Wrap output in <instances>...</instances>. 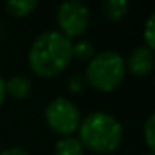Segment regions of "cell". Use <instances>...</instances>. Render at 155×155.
Wrapping results in <instances>:
<instances>
[{
	"label": "cell",
	"mask_w": 155,
	"mask_h": 155,
	"mask_svg": "<svg viewBox=\"0 0 155 155\" xmlns=\"http://www.w3.org/2000/svg\"><path fill=\"white\" fill-rule=\"evenodd\" d=\"M74 42L58 30H47L40 34L30 45L28 64L38 77H55L60 74L74 57Z\"/></svg>",
	"instance_id": "1"
},
{
	"label": "cell",
	"mask_w": 155,
	"mask_h": 155,
	"mask_svg": "<svg viewBox=\"0 0 155 155\" xmlns=\"http://www.w3.org/2000/svg\"><path fill=\"white\" fill-rule=\"evenodd\" d=\"M78 140L84 148L107 153L114 152L120 145L124 128L114 115L107 112H92L78 125Z\"/></svg>",
	"instance_id": "2"
},
{
	"label": "cell",
	"mask_w": 155,
	"mask_h": 155,
	"mask_svg": "<svg viewBox=\"0 0 155 155\" xmlns=\"http://www.w3.org/2000/svg\"><path fill=\"white\" fill-rule=\"evenodd\" d=\"M125 58L118 52L104 50L95 54L85 70V82L100 92H112L125 78Z\"/></svg>",
	"instance_id": "3"
},
{
	"label": "cell",
	"mask_w": 155,
	"mask_h": 155,
	"mask_svg": "<svg viewBox=\"0 0 155 155\" xmlns=\"http://www.w3.org/2000/svg\"><path fill=\"white\" fill-rule=\"evenodd\" d=\"M47 125L62 137L72 135L80 125V112L72 100L65 97H57L45 108Z\"/></svg>",
	"instance_id": "4"
},
{
	"label": "cell",
	"mask_w": 155,
	"mask_h": 155,
	"mask_svg": "<svg viewBox=\"0 0 155 155\" xmlns=\"http://www.w3.org/2000/svg\"><path fill=\"white\" fill-rule=\"evenodd\" d=\"M90 24V10L80 0H67L57 8L58 32L67 38L80 37Z\"/></svg>",
	"instance_id": "5"
},
{
	"label": "cell",
	"mask_w": 155,
	"mask_h": 155,
	"mask_svg": "<svg viewBox=\"0 0 155 155\" xmlns=\"http://www.w3.org/2000/svg\"><path fill=\"white\" fill-rule=\"evenodd\" d=\"M152 68H153V54L145 45L137 47L125 60V70H128L135 77H145L152 72Z\"/></svg>",
	"instance_id": "6"
},
{
	"label": "cell",
	"mask_w": 155,
	"mask_h": 155,
	"mask_svg": "<svg viewBox=\"0 0 155 155\" xmlns=\"http://www.w3.org/2000/svg\"><path fill=\"white\" fill-rule=\"evenodd\" d=\"M5 90L14 98H27L32 92V82L24 75H14L5 82Z\"/></svg>",
	"instance_id": "7"
},
{
	"label": "cell",
	"mask_w": 155,
	"mask_h": 155,
	"mask_svg": "<svg viewBox=\"0 0 155 155\" xmlns=\"http://www.w3.org/2000/svg\"><path fill=\"white\" fill-rule=\"evenodd\" d=\"M84 150L82 142L74 135L62 137L55 145V155H84Z\"/></svg>",
	"instance_id": "8"
},
{
	"label": "cell",
	"mask_w": 155,
	"mask_h": 155,
	"mask_svg": "<svg viewBox=\"0 0 155 155\" xmlns=\"http://www.w3.org/2000/svg\"><path fill=\"white\" fill-rule=\"evenodd\" d=\"M102 10H104L105 17L112 22H118L125 17L128 10V4L125 0H107L102 5Z\"/></svg>",
	"instance_id": "9"
},
{
	"label": "cell",
	"mask_w": 155,
	"mask_h": 155,
	"mask_svg": "<svg viewBox=\"0 0 155 155\" xmlns=\"http://www.w3.org/2000/svg\"><path fill=\"white\" fill-rule=\"evenodd\" d=\"M95 54L97 52H95L94 44H90L88 40H78L72 45V57L80 62H90Z\"/></svg>",
	"instance_id": "10"
},
{
	"label": "cell",
	"mask_w": 155,
	"mask_h": 155,
	"mask_svg": "<svg viewBox=\"0 0 155 155\" xmlns=\"http://www.w3.org/2000/svg\"><path fill=\"white\" fill-rule=\"evenodd\" d=\"M37 7L35 0H10L5 4V8L15 17H25L28 15L34 8Z\"/></svg>",
	"instance_id": "11"
},
{
	"label": "cell",
	"mask_w": 155,
	"mask_h": 155,
	"mask_svg": "<svg viewBox=\"0 0 155 155\" xmlns=\"http://www.w3.org/2000/svg\"><path fill=\"white\" fill-rule=\"evenodd\" d=\"M143 38H145V47L153 50V47H155V14H150L147 22H145Z\"/></svg>",
	"instance_id": "12"
},
{
	"label": "cell",
	"mask_w": 155,
	"mask_h": 155,
	"mask_svg": "<svg viewBox=\"0 0 155 155\" xmlns=\"http://www.w3.org/2000/svg\"><path fill=\"white\" fill-rule=\"evenodd\" d=\"M155 115L150 114V117L147 118V122H145L143 125V137H145V143H147V147L150 148V150H153L155 148Z\"/></svg>",
	"instance_id": "13"
},
{
	"label": "cell",
	"mask_w": 155,
	"mask_h": 155,
	"mask_svg": "<svg viewBox=\"0 0 155 155\" xmlns=\"http://www.w3.org/2000/svg\"><path fill=\"white\" fill-rule=\"evenodd\" d=\"M85 85H87V82H85V77H82V75H74L68 80V88L72 92H82L85 88Z\"/></svg>",
	"instance_id": "14"
},
{
	"label": "cell",
	"mask_w": 155,
	"mask_h": 155,
	"mask_svg": "<svg viewBox=\"0 0 155 155\" xmlns=\"http://www.w3.org/2000/svg\"><path fill=\"white\" fill-rule=\"evenodd\" d=\"M0 155H30L27 150H24L22 147H10L0 152Z\"/></svg>",
	"instance_id": "15"
},
{
	"label": "cell",
	"mask_w": 155,
	"mask_h": 155,
	"mask_svg": "<svg viewBox=\"0 0 155 155\" xmlns=\"http://www.w3.org/2000/svg\"><path fill=\"white\" fill-rule=\"evenodd\" d=\"M5 97H7V90H5V80L0 77V105L4 104Z\"/></svg>",
	"instance_id": "16"
},
{
	"label": "cell",
	"mask_w": 155,
	"mask_h": 155,
	"mask_svg": "<svg viewBox=\"0 0 155 155\" xmlns=\"http://www.w3.org/2000/svg\"><path fill=\"white\" fill-rule=\"evenodd\" d=\"M143 155H153V153H152V152H148V153H143Z\"/></svg>",
	"instance_id": "17"
}]
</instances>
